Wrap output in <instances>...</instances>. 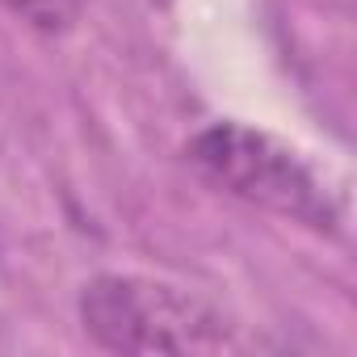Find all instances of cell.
<instances>
[{"mask_svg": "<svg viewBox=\"0 0 357 357\" xmlns=\"http://www.w3.org/2000/svg\"><path fill=\"white\" fill-rule=\"evenodd\" d=\"M185 160L219 194L278 215L286 223H298L315 236H336L344 223V198L328 181V172L315 160H307V151H298L294 143L252 122H206L198 135H190Z\"/></svg>", "mask_w": 357, "mask_h": 357, "instance_id": "obj_1", "label": "cell"}, {"mask_svg": "<svg viewBox=\"0 0 357 357\" xmlns=\"http://www.w3.org/2000/svg\"><path fill=\"white\" fill-rule=\"evenodd\" d=\"M76 319L105 353H206L236 340V324L215 298L147 273L89 278Z\"/></svg>", "mask_w": 357, "mask_h": 357, "instance_id": "obj_2", "label": "cell"}, {"mask_svg": "<svg viewBox=\"0 0 357 357\" xmlns=\"http://www.w3.org/2000/svg\"><path fill=\"white\" fill-rule=\"evenodd\" d=\"M22 26H30L34 34L59 38L68 30H76L80 13H84V0H0Z\"/></svg>", "mask_w": 357, "mask_h": 357, "instance_id": "obj_3", "label": "cell"}]
</instances>
